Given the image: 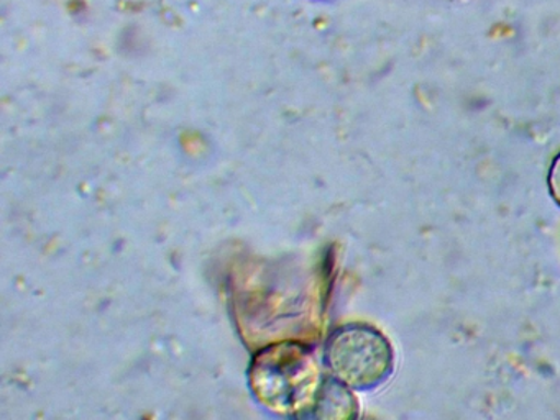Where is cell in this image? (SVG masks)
<instances>
[{
	"label": "cell",
	"instance_id": "cell-1",
	"mask_svg": "<svg viewBox=\"0 0 560 420\" xmlns=\"http://www.w3.org/2000/svg\"><path fill=\"white\" fill-rule=\"evenodd\" d=\"M334 376L353 389H375L392 376L395 351L388 338L369 325H347L327 345Z\"/></svg>",
	"mask_w": 560,
	"mask_h": 420
},
{
	"label": "cell",
	"instance_id": "cell-2",
	"mask_svg": "<svg viewBox=\"0 0 560 420\" xmlns=\"http://www.w3.org/2000/svg\"><path fill=\"white\" fill-rule=\"evenodd\" d=\"M255 383L260 384V393L275 406L284 409H300L316 389L317 366L313 358L303 350H273L261 353L260 363L255 364Z\"/></svg>",
	"mask_w": 560,
	"mask_h": 420
},
{
	"label": "cell",
	"instance_id": "cell-3",
	"mask_svg": "<svg viewBox=\"0 0 560 420\" xmlns=\"http://www.w3.org/2000/svg\"><path fill=\"white\" fill-rule=\"evenodd\" d=\"M547 186H549L553 202L560 207V153L553 158L552 164H550L549 174H547Z\"/></svg>",
	"mask_w": 560,
	"mask_h": 420
}]
</instances>
